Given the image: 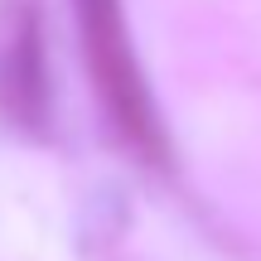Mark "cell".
Here are the masks:
<instances>
[{
    "mask_svg": "<svg viewBox=\"0 0 261 261\" xmlns=\"http://www.w3.org/2000/svg\"><path fill=\"white\" fill-rule=\"evenodd\" d=\"M0 116L29 140H44L54 121V77L39 0L0 5Z\"/></svg>",
    "mask_w": 261,
    "mask_h": 261,
    "instance_id": "7a4b0ae2",
    "label": "cell"
},
{
    "mask_svg": "<svg viewBox=\"0 0 261 261\" xmlns=\"http://www.w3.org/2000/svg\"><path fill=\"white\" fill-rule=\"evenodd\" d=\"M73 10H77V34H83V63L92 73V87L112 126L150 165H165V130H160L145 73H140L136 48H130L121 0H73Z\"/></svg>",
    "mask_w": 261,
    "mask_h": 261,
    "instance_id": "6da1fadb",
    "label": "cell"
}]
</instances>
